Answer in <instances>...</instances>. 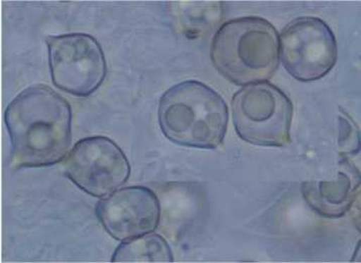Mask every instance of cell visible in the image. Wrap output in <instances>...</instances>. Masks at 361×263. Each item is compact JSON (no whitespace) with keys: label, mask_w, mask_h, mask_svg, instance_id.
Here are the masks:
<instances>
[{"label":"cell","mask_w":361,"mask_h":263,"mask_svg":"<svg viewBox=\"0 0 361 263\" xmlns=\"http://www.w3.org/2000/svg\"><path fill=\"white\" fill-rule=\"evenodd\" d=\"M210 57L215 69L235 85L267 82L280 62L278 32L264 18L229 20L213 37Z\"/></svg>","instance_id":"3"},{"label":"cell","mask_w":361,"mask_h":263,"mask_svg":"<svg viewBox=\"0 0 361 263\" xmlns=\"http://www.w3.org/2000/svg\"><path fill=\"white\" fill-rule=\"evenodd\" d=\"M360 181L353 182L344 171H339L335 181H308L302 185L306 203L319 215L340 218L348 212L356 198Z\"/></svg>","instance_id":"9"},{"label":"cell","mask_w":361,"mask_h":263,"mask_svg":"<svg viewBox=\"0 0 361 263\" xmlns=\"http://www.w3.org/2000/svg\"><path fill=\"white\" fill-rule=\"evenodd\" d=\"M350 138H360V133L355 126L350 123V121L345 116H340V147L342 150V157L350 152L351 149L357 152L360 150V142H353Z\"/></svg>","instance_id":"11"},{"label":"cell","mask_w":361,"mask_h":263,"mask_svg":"<svg viewBox=\"0 0 361 263\" xmlns=\"http://www.w3.org/2000/svg\"><path fill=\"white\" fill-rule=\"evenodd\" d=\"M64 171L80 190L103 199L128 182L130 164L114 140L91 136L79 140L67 154Z\"/></svg>","instance_id":"6"},{"label":"cell","mask_w":361,"mask_h":263,"mask_svg":"<svg viewBox=\"0 0 361 263\" xmlns=\"http://www.w3.org/2000/svg\"><path fill=\"white\" fill-rule=\"evenodd\" d=\"M95 213L105 231L123 242L152 233L159 226L161 206L151 189L133 185L116 190L98 202Z\"/></svg>","instance_id":"8"},{"label":"cell","mask_w":361,"mask_h":263,"mask_svg":"<svg viewBox=\"0 0 361 263\" xmlns=\"http://www.w3.org/2000/svg\"><path fill=\"white\" fill-rule=\"evenodd\" d=\"M232 118L241 140L267 147L290 142L293 104L278 87L269 83L243 86L232 98Z\"/></svg>","instance_id":"4"},{"label":"cell","mask_w":361,"mask_h":263,"mask_svg":"<svg viewBox=\"0 0 361 263\" xmlns=\"http://www.w3.org/2000/svg\"><path fill=\"white\" fill-rule=\"evenodd\" d=\"M279 39L283 67L298 81H317L336 64V39L320 18L303 16L292 20Z\"/></svg>","instance_id":"7"},{"label":"cell","mask_w":361,"mask_h":263,"mask_svg":"<svg viewBox=\"0 0 361 263\" xmlns=\"http://www.w3.org/2000/svg\"><path fill=\"white\" fill-rule=\"evenodd\" d=\"M49 65L54 85L66 93L87 97L104 82L107 65L102 46L87 34L47 37Z\"/></svg>","instance_id":"5"},{"label":"cell","mask_w":361,"mask_h":263,"mask_svg":"<svg viewBox=\"0 0 361 263\" xmlns=\"http://www.w3.org/2000/svg\"><path fill=\"white\" fill-rule=\"evenodd\" d=\"M13 170L43 168L67 157L72 140V109L46 85L30 86L9 103L4 114Z\"/></svg>","instance_id":"1"},{"label":"cell","mask_w":361,"mask_h":263,"mask_svg":"<svg viewBox=\"0 0 361 263\" xmlns=\"http://www.w3.org/2000/svg\"><path fill=\"white\" fill-rule=\"evenodd\" d=\"M159 123L164 135L176 145L216 149L226 135L228 107L209 86L189 80L171 87L161 96Z\"/></svg>","instance_id":"2"},{"label":"cell","mask_w":361,"mask_h":263,"mask_svg":"<svg viewBox=\"0 0 361 263\" xmlns=\"http://www.w3.org/2000/svg\"><path fill=\"white\" fill-rule=\"evenodd\" d=\"M172 249L159 234H145L123 241L114 251L111 262H173Z\"/></svg>","instance_id":"10"}]
</instances>
